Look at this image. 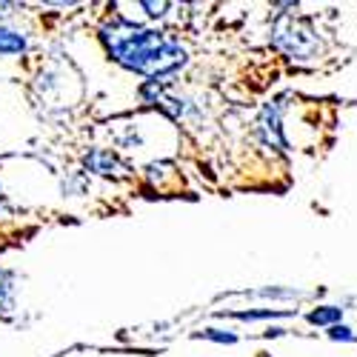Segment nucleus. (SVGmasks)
Wrapping results in <instances>:
<instances>
[{"label": "nucleus", "mask_w": 357, "mask_h": 357, "mask_svg": "<svg viewBox=\"0 0 357 357\" xmlns=\"http://www.w3.org/2000/svg\"><path fill=\"white\" fill-rule=\"evenodd\" d=\"M100 40L117 63L137 75H146L152 83H160L186 63V49L181 43H174L155 29L135 26L123 17L106 23L100 29Z\"/></svg>", "instance_id": "nucleus-1"}, {"label": "nucleus", "mask_w": 357, "mask_h": 357, "mask_svg": "<svg viewBox=\"0 0 357 357\" xmlns=\"http://www.w3.org/2000/svg\"><path fill=\"white\" fill-rule=\"evenodd\" d=\"M272 43L291 61H309V57H317L323 49L317 29L306 17H280L272 29Z\"/></svg>", "instance_id": "nucleus-2"}, {"label": "nucleus", "mask_w": 357, "mask_h": 357, "mask_svg": "<svg viewBox=\"0 0 357 357\" xmlns=\"http://www.w3.org/2000/svg\"><path fill=\"white\" fill-rule=\"evenodd\" d=\"M257 132H260V140L266 146L278 149V152H286L289 143H286V135H283V103L272 100L260 109V117H257Z\"/></svg>", "instance_id": "nucleus-3"}, {"label": "nucleus", "mask_w": 357, "mask_h": 357, "mask_svg": "<svg viewBox=\"0 0 357 357\" xmlns=\"http://www.w3.org/2000/svg\"><path fill=\"white\" fill-rule=\"evenodd\" d=\"M86 169L95 172V174H103V177H129V169L123 160H117L112 152H103V149H95V152L86 155Z\"/></svg>", "instance_id": "nucleus-4"}, {"label": "nucleus", "mask_w": 357, "mask_h": 357, "mask_svg": "<svg viewBox=\"0 0 357 357\" xmlns=\"http://www.w3.org/2000/svg\"><path fill=\"white\" fill-rule=\"evenodd\" d=\"M343 317H346V309H343V306H335V303L314 306V309L306 314V320H309L312 326H320V329H326V332H329L332 326H340Z\"/></svg>", "instance_id": "nucleus-5"}, {"label": "nucleus", "mask_w": 357, "mask_h": 357, "mask_svg": "<svg viewBox=\"0 0 357 357\" xmlns=\"http://www.w3.org/2000/svg\"><path fill=\"white\" fill-rule=\"evenodd\" d=\"M234 317V320H278V317H294V309H249V312H220V317Z\"/></svg>", "instance_id": "nucleus-6"}, {"label": "nucleus", "mask_w": 357, "mask_h": 357, "mask_svg": "<svg viewBox=\"0 0 357 357\" xmlns=\"http://www.w3.org/2000/svg\"><path fill=\"white\" fill-rule=\"evenodd\" d=\"M15 309V278L0 269V314H9Z\"/></svg>", "instance_id": "nucleus-7"}, {"label": "nucleus", "mask_w": 357, "mask_h": 357, "mask_svg": "<svg viewBox=\"0 0 357 357\" xmlns=\"http://www.w3.org/2000/svg\"><path fill=\"white\" fill-rule=\"evenodd\" d=\"M23 49H26L23 35H17V32H12V29L0 26V54H20Z\"/></svg>", "instance_id": "nucleus-8"}, {"label": "nucleus", "mask_w": 357, "mask_h": 357, "mask_svg": "<svg viewBox=\"0 0 357 357\" xmlns=\"http://www.w3.org/2000/svg\"><path fill=\"white\" fill-rule=\"evenodd\" d=\"M246 297H269V301H297L303 297V291L297 289H257V291H246Z\"/></svg>", "instance_id": "nucleus-9"}, {"label": "nucleus", "mask_w": 357, "mask_h": 357, "mask_svg": "<svg viewBox=\"0 0 357 357\" xmlns=\"http://www.w3.org/2000/svg\"><path fill=\"white\" fill-rule=\"evenodd\" d=\"M326 337L335 340V343H357V335L349 323H340V326H332L329 332H326Z\"/></svg>", "instance_id": "nucleus-10"}, {"label": "nucleus", "mask_w": 357, "mask_h": 357, "mask_svg": "<svg viewBox=\"0 0 357 357\" xmlns=\"http://www.w3.org/2000/svg\"><path fill=\"white\" fill-rule=\"evenodd\" d=\"M197 337H203V340H212V343H220V346H231V343H237V335H231V332H223V329H203V332H197Z\"/></svg>", "instance_id": "nucleus-11"}, {"label": "nucleus", "mask_w": 357, "mask_h": 357, "mask_svg": "<svg viewBox=\"0 0 357 357\" xmlns=\"http://www.w3.org/2000/svg\"><path fill=\"white\" fill-rule=\"evenodd\" d=\"M143 9H149V15H152V17H160L166 9H169V3H140Z\"/></svg>", "instance_id": "nucleus-12"}, {"label": "nucleus", "mask_w": 357, "mask_h": 357, "mask_svg": "<svg viewBox=\"0 0 357 357\" xmlns=\"http://www.w3.org/2000/svg\"><path fill=\"white\" fill-rule=\"evenodd\" d=\"M280 335H286V329H269L266 332V337H280Z\"/></svg>", "instance_id": "nucleus-13"}, {"label": "nucleus", "mask_w": 357, "mask_h": 357, "mask_svg": "<svg viewBox=\"0 0 357 357\" xmlns=\"http://www.w3.org/2000/svg\"><path fill=\"white\" fill-rule=\"evenodd\" d=\"M0 200H3V195H0Z\"/></svg>", "instance_id": "nucleus-14"}]
</instances>
